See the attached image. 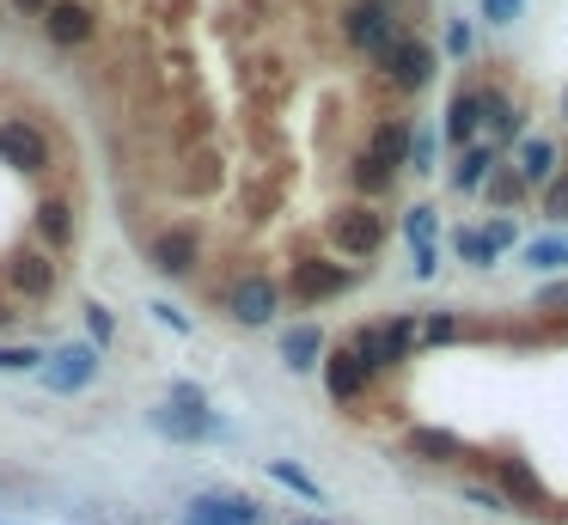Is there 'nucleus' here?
Here are the masks:
<instances>
[{
  "instance_id": "nucleus-1",
  "label": "nucleus",
  "mask_w": 568,
  "mask_h": 525,
  "mask_svg": "<svg viewBox=\"0 0 568 525\" xmlns=\"http://www.w3.org/2000/svg\"><path fill=\"white\" fill-rule=\"evenodd\" d=\"M361 361H367V373H379V367H397V361L416 349V318H397V324H367L355 342H349Z\"/></svg>"
},
{
  "instance_id": "nucleus-2",
  "label": "nucleus",
  "mask_w": 568,
  "mask_h": 525,
  "mask_svg": "<svg viewBox=\"0 0 568 525\" xmlns=\"http://www.w3.org/2000/svg\"><path fill=\"white\" fill-rule=\"evenodd\" d=\"M147 421H153L165 440H226V421H214L202 404H159Z\"/></svg>"
},
{
  "instance_id": "nucleus-3",
  "label": "nucleus",
  "mask_w": 568,
  "mask_h": 525,
  "mask_svg": "<svg viewBox=\"0 0 568 525\" xmlns=\"http://www.w3.org/2000/svg\"><path fill=\"white\" fill-rule=\"evenodd\" d=\"M343 31H349V43H355V50H367V55H385L397 43L385 0H355V7L343 13Z\"/></svg>"
},
{
  "instance_id": "nucleus-4",
  "label": "nucleus",
  "mask_w": 568,
  "mask_h": 525,
  "mask_svg": "<svg viewBox=\"0 0 568 525\" xmlns=\"http://www.w3.org/2000/svg\"><path fill=\"white\" fill-rule=\"evenodd\" d=\"M331 238H336V250L343 257H373V250L385 245V214H373V208H343L331 221Z\"/></svg>"
},
{
  "instance_id": "nucleus-5",
  "label": "nucleus",
  "mask_w": 568,
  "mask_h": 525,
  "mask_svg": "<svg viewBox=\"0 0 568 525\" xmlns=\"http://www.w3.org/2000/svg\"><path fill=\"white\" fill-rule=\"evenodd\" d=\"M379 62H385V74H392L404 93H422L428 79H435V50H428L422 38H397Z\"/></svg>"
},
{
  "instance_id": "nucleus-6",
  "label": "nucleus",
  "mask_w": 568,
  "mask_h": 525,
  "mask_svg": "<svg viewBox=\"0 0 568 525\" xmlns=\"http://www.w3.org/2000/svg\"><path fill=\"white\" fill-rule=\"evenodd\" d=\"M43 379H50V392H86V385L98 379V349L93 342H67V349H55Z\"/></svg>"
},
{
  "instance_id": "nucleus-7",
  "label": "nucleus",
  "mask_w": 568,
  "mask_h": 525,
  "mask_svg": "<svg viewBox=\"0 0 568 525\" xmlns=\"http://www.w3.org/2000/svg\"><path fill=\"white\" fill-rule=\"evenodd\" d=\"M0 165H13V171H43L50 165V141H43L37 129H31V122H0Z\"/></svg>"
},
{
  "instance_id": "nucleus-8",
  "label": "nucleus",
  "mask_w": 568,
  "mask_h": 525,
  "mask_svg": "<svg viewBox=\"0 0 568 525\" xmlns=\"http://www.w3.org/2000/svg\"><path fill=\"white\" fill-rule=\"evenodd\" d=\"M343 288H349L343 262H324V257L293 262V300H331V293H343Z\"/></svg>"
},
{
  "instance_id": "nucleus-9",
  "label": "nucleus",
  "mask_w": 568,
  "mask_h": 525,
  "mask_svg": "<svg viewBox=\"0 0 568 525\" xmlns=\"http://www.w3.org/2000/svg\"><path fill=\"white\" fill-rule=\"evenodd\" d=\"M43 31H50V43H62V50H79V43L93 38V13L79 7V0H50V13H43Z\"/></svg>"
},
{
  "instance_id": "nucleus-10",
  "label": "nucleus",
  "mask_w": 568,
  "mask_h": 525,
  "mask_svg": "<svg viewBox=\"0 0 568 525\" xmlns=\"http://www.w3.org/2000/svg\"><path fill=\"white\" fill-rule=\"evenodd\" d=\"M367 379L373 373H367V361H361L355 349H336V355L324 361V392H331L336 404H355V397L367 392Z\"/></svg>"
},
{
  "instance_id": "nucleus-11",
  "label": "nucleus",
  "mask_w": 568,
  "mask_h": 525,
  "mask_svg": "<svg viewBox=\"0 0 568 525\" xmlns=\"http://www.w3.org/2000/svg\"><path fill=\"white\" fill-rule=\"evenodd\" d=\"M7 276H13V288L25 293V300H50V293H55V262H50V250H19Z\"/></svg>"
},
{
  "instance_id": "nucleus-12",
  "label": "nucleus",
  "mask_w": 568,
  "mask_h": 525,
  "mask_svg": "<svg viewBox=\"0 0 568 525\" xmlns=\"http://www.w3.org/2000/svg\"><path fill=\"white\" fill-rule=\"evenodd\" d=\"M233 318L238 324H269L276 318V281L269 276H245L233 288Z\"/></svg>"
},
{
  "instance_id": "nucleus-13",
  "label": "nucleus",
  "mask_w": 568,
  "mask_h": 525,
  "mask_svg": "<svg viewBox=\"0 0 568 525\" xmlns=\"http://www.w3.org/2000/svg\"><path fill=\"white\" fill-rule=\"evenodd\" d=\"M184 525H257V507L251 501H233V495H202Z\"/></svg>"
},
{
  "instance_id": "nucleus-14",
  "label": "nucleus",
  "mask_w": 568,
  "mask_h": 525,
  "mask_svg": "<svg viewBox=\"0 0 568 525\" xmlns=\"http://www.w3.org/2000/svg\"><path fill=\"white\" fill-rule=\"evenodd\" d=\"M153 262L165 269V276H190V269H196V233H184V226H178V233H159Z\"/></svg>"
},
{
  "instance_id": "nucleus-15",
  "label": "nucleus",
  "mask_w": 568,
  "mask_h": 525,
  "mask_svg": "<svg viewBox=\"0 0 568 525\" xmlns=\"http://www.w3.org/2000/svg\"><path fill=\"white\" fill-rule=\"evenodd\" d=\"M476 122H483V93H459V98H452V110H447V141L471 147Z\"/></svg>"
},
{
  "instance_id": "nucleus-16",
  "label": "nucleus",
  "mask_w": 568,
  "mask_h": 525,
  "mask_svg": "<svg viewBox=\"0 0 568 525\" xmlns=\"http://www.w3.org/2000/svg\"><path fill=\"white\" fill-rule=\"evenodd\" d=\"M410 245H416V276H435V208H410Z\"/></svg>"
},
{
  "instance_id": "nucleus-17",
  "label": "nucleus",
  "mask_w": 568,
  "mask_h": 525,
  "mask_svg": "<svg viewBox=\"0 0 568 525\" xmlns=\"http://www.w3.org/2000/svg\"><path fill=\"white\" fill-rule=\"evenodd\" d=\"M495 171V141L490 147H464V159H459V171H452V184L459 190H483V178Z\"/></svg>"
},
{
  "instance_id": "nucleus-18",
  "label": "nucleus",
  "mask_w": 568,
  "mask_h": 525,
  "mask_svg": "<svg viewBox=\"0 0 568 525\" xmlns=\"http://www.w3.org/2000/svg\"><path fill=\"white\" fill-rule=\"evenodd\" d=\"M324 349V336H318L312 324H293L288 336H281V355H288V367L300 373V367H312V355Z\"/></svg>"
},
{
  "instance_id": "nucleus-19",
  "label": "nucleus",
  "mask_w": 568,
  "mask_h": 525,
  "mask_svg": "<svg viewBox=\"0 0 568 525\" xmlns=\"http://www.w3.org/2000/svg\"><path fill=\"white\" fill-rule=\"evenodd\" d=\"M404 147H410V122H379V135H373V147H367V153L373 159H385V165H392L397 171V159H404Z\"/></svg>"
},
{
  "instance_id": "nucleus-20",
  "label": "nucleus",
  "mask_w": 568,
  "mask_h": 525,
  "mask_svg": "<svg viewBox=\"0 0 568 525\" xmlns=\"http://www.w3.org/2000/svg\"><path fill=\"white\" fill-rule=\"evenodd\" d=\"M550 165H556V147L544 141H519V178H526V184H538V178H550Z\"/></svg>"
},
{
  "instance_id": "nucleus-21",
  "label": "nucleus",
  "mask_w": 568,
  "mask_h": 525,
  "mask_svg": "<svg viewBox=\"0 0 568 525\" xmlns=\"http://www.w3.org/2000/svg\"><path fill=\"white\" fill-rule=\"evenodd\" d=\"M37 233L50 238L55 250H62L67 238H74V214H67V202H43V208H37Z\"/></svg>"
},
{
  "instance_id": "nucleus-22",
  "label": "nucleus",
  "mask_w": 568,
  "mask_h": 525,
  "mask_svg": "<svg viewBox=\"0 0 568 525\" xmlns=\"http://www.w3.org/2000/svg\"><path fill=\"white\" fill-rule=\"evenodd\" d=\"M269 476H276L281 489H293V495H306V501H318V495H324V489H318L312 476L300 471V464H288V459H269Z\"/></svg>"
},
{
  "instance_id": "nucleus-23",
  "label": "nucleus",
  "mask_w": 568,
  "mask_h": 525,
  "mask_svg": "<svg viewBox=\"0 0 568 525\" xmlns=\"http://www.w3.org/2000/svg\"><path fill=\"white\" fill-rule=\"evenodd\" d=\"M526 262H532V269H556V262H568V238H532Z\"/></svg>"
},
{
  "instance_id": "nucleus-24",
  "label": "nucleus",
  "mask_w": 568,
  "mask_h": 525,
  "mask_svg": "<svg viewBox=\"0 0 568 525\" xmlns=\"http://www.w3.org/2000/svg\"><path fill=\"white\" fill-rule=\"evenodd\" d=\"M502 483L514 489V495L526 501V507H538V483H532V471H526L519 459H502Z\"/></svg>"
},
{
  "instance_id": "nucleus-25",
  "label": "nucleus",
  "mask_w": 568,
  "mask_h": 525,
  "mask_svg": "<svg viewBox=\"0 0 568 525\" xmlns=\"http://www.w3.org/2000/svg\"><path fill=\"white\" fill-rule=\"evenodd\" d=\"M459 257H464V262H476V269H490V262L502 257V250H495L483 233H459Z\"/></svg>"
},
{
  "instance_id": "nucleus-26",
  "label": "nucleus",
  "mask_w": 568,
  "mask_h": 525,
  "mask_svg": "<svg viewBox=\"0 0 568 525\" xmlns=\"http://www.w3.org/2000/svg\"><path fill=\"white\" fill-rule=\"evenodd\" d=\"M355 184L361 190H385V184H392V165H385V159H373V153H361L355 159Z\"/></svg>"
},
{
  "instance_id": "nucleus-27",
  "label": "nucleus",
  "mask_w": 568,
  "mask_h": 525,
  "mask_svg": "<svg viewBox=\"0 0 568 525\" xmlns=\"http://www.w3.org/2000/svg\"><path fill=\"white\" fill-rule=\"evenodd\" d=\"M483 184H490V202H502V208H507V202H519V178H514V171H490Z\"/></svg>"
},
{
  "instance_id": "nucleus-28",
  "label": "nucleus",
  "mask_w": 568,
  "mask_h": 525,
  "mask_svg": "<svg viewBox=\"0 0 568 525\" xmlns=\"http://www.w3.org/2000/svg\"><path fill=\"white\" fill-rule=\"evenodd\" d=\"M37 349H0V373H31V367H37Z\"/></svg>"
},
{
  "instance_id": "nucleus-29",
  "label": "nucleus",
  "mask_w": 568,
  "mask_h": 525,
  "mask_svg": "<svg viewBox=\"0 0 568 525\" xmlns=\"http://www.w3.org/2000/svg\"><path fill=\"white\" fill-rule=\"evenodd\" d=\"M519 7H526V0H483V13H490V25H514V19H519Z\"/></svg>"
},
{
  "instance_id": "nucleus-30",
  "label": "nucleus",
  "mask_w": 568,
  "mask_h": 525,
  "mask_svg": "<svg viewBox=\"0 0 568 525\" xmlns=\"http://www.w3.org/2000/svg\"><path fill=\"white\" fill-rule=\"evenodd\" d=\"M544 214H556V221H568V178H556V184L544 190Z\"/></svg>"
},
{
  "instance_id": "nucleus-31",
  "label": "nucleus",
  "mask_w": 568,
  "mask_h": 525,
  "mask_svg": "<svg viewBox=\"0 0 568 525\" xmlns=\"http://www.w3.org/2000/svg\"><path fill=\"white\" fill-rule=\"evenodd\" d=\"M410 165H416V171H435V135H416V147H410Z\"/></svg>"
},
{
  "instance_id": "nucleus-32",
  "label": "nucleus",
  "mask_w": 568,
  "mask_h": 525,
  "mask_svg": "<svg viewBox=\"0 0 568 525\" xmlns=\"http://www.w3.org/2000/svg\"><path fill=\"white\" fill-rule=\"evenodd\" d=\"M86 330H93V336H98V342H105V336H110V330H117V318H110V312H105V306H86Z\"/></svg>"
},
{
  "instance_id": "nucleus-33",
  "label": "nucleus",
  "mask_w": 568,
  "mask_h": 525,
  "mask_svg": "<svg viewBox=\"0 0 568 525\" xmlns=\"http://www.w3.org/2000/svg\"><path fill=\"white\" fill-rule=\"evenodd\" d=\"M568 306V281H550V288L538 293V312H562Z\"/></svg>"
},
{
  "instance_id": "nucleus-34",
  "label": "nucleus",
  "mask_w": 568,
  "mask_h": 525,
  "mask_svg": "<svg viewBox=\"0 0 568 525\" xmlns=\"http://www.w3.org/2000/svg\"><path fill=\"white\" fill-rule=\"evenodd\" d=\"M483 238H490L495 250H507V245H514V221H490V226H483Z\"/></svg>"
},
{
  "instance_id": "nucleus-35",
  "label": "nucleus",
  "mask_w": 568,
  "mask_h": 525,
  "mask_svg": "<svg viewBox=\"0 0 568 525\" xmlns=\"http://www.w3.org/2000/svg\"><path fill=\"white\" fill-rule=\"evenodd\" d=\"M416 452H452V433H416Z\"/></svg>"
},
{
  "instance_id": "nucleus-36",
  "label": "nucleus",
  "mask_w": 568,
  "mask_h": 525,
  "mask_svg": "<svg viewBox=\"0 0 568 525\" xmlns=\"http://www.w3.org/2000/svg\"><path fill=\"white\" fill-rule=\"evenodd\" d=\"M13 7H19V13H37V19L50 13V0H13Z\"/></svg>"
},
{
  "instance_id": "nucleus-37",
  "label": "nucleus",
  "mask_w": 568,
  "mask_h": 525,
  "mask_svg": "<svg viewBox=\"0 0 568 525\" xmlns=\"http://www.w3.org/2000/svg\"><path fill=\"white\" fill-rule=\"evenodd\" d=\"M562 117H568V98H562Z\"/></svg>"
}]
</instances>
